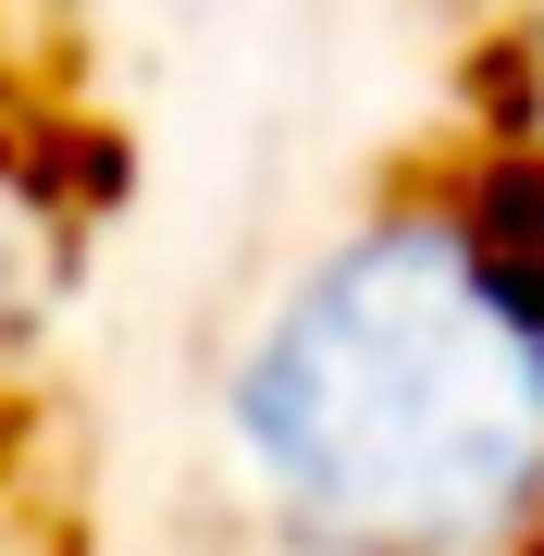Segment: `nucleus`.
<instances>
[{"instance_id":"3","label":"nucleus","mask_w":544,"mask_h":556,"mask_svg":"<svg viewBox=\"0 0 544 556\" xmlns=\"http://www.w3.org/2000/svg\"><path fill=\"white\" fill-rule=\"evenodd\" d=\"M532 556H544V544H532Z\"/></svg>"},{"instance_id":"1","label":"nucleus","mask_w":544,"mask_h":556,"mask_svg":"<svg viewBox=\"0 0 544 556\" xmlns=\"http://www.w3.org/2000/svg\"><path fill=\"white\" fill-rule=\"evenodd\" d=\"M236 507L284 556H532L544 309L445 186L346 211L211 383Z\"/></svg>"},{"instance_id":"2","label":"nucleus","mask_w":544,"mask_h":556,"mask_svg":"<svg viewBox=\"0 0 544 556\" xmlns=\"http://www.w3.org/2000/svg\"><path fill=\"white\" fill-rule=\"evenodd\" d=\"M458 199L483 211L495 260L532 285V309H544V137H495L483 161H458Z\"/></svg>"}]
</instances>
